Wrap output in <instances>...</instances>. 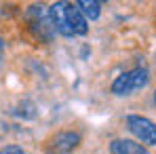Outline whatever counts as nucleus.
<instances>
[{
  "label": "nucleus",
  "mask_w": 156,
  "mask_h": 154,
  "mask_svg": "<svg viewBox=\"0 0 156 154\" xmlns=\"http://www.w3.org/2000/svg\"><path fill=\"white\" fill-rule=\"evenodd\" d=\"M49 19L53 23V30L61 36H82L87 34V19L78 11L76 4L70 2H55L49 9Z\"/></svg>",
  "instance_id": "f257e3e1"
},
{
  "label": "nucleus",
  "mask_w": 156,
  "mask_h": 154,
  "mask_svg": "<svg viewBox=\"0 0 156 154\" xmlns=\"http://www.w3.org/2000/svg\"><path fill=\"white\" fill-rule=\"evenodd\" d=\"M150 80V72L146 68H133L129 72L120 74L112 82V93L114 95H129L137 89H144Z\"/></svg>",
  "instance_id": "f03ea898"
},
{
  "label": "nucleus",
  "mask_w": 156,
  "mask_h": 154,
  "mask_svg": "<svg viewBox=\"0 0 156 154\" xmlns=\"http://www.w3.org/2000/svg\"><path fill=\"white\" fill-rule=\"evenodd\" d=\"M127 127H129V131L139 141H144L148 146H154L156 144V125L150 118L131 114V116H127Z\"/></svg>",
  "instance_id": "7ed1b4c3"
},
{
  "label": "nucleus",
  "mask_w": 156,
  "mask_h": 154,
  "mask_svg": "<svg viewBox=\"0 0 156 154\" xmlns=\"http://www.w3.org/2000/svg\"><path fill=\"white\" fill-rule=\"evenodd\" d=\"M42 9L44 6H38V4L30 6L27 21L32 23V27L36 30V34L40 38H51V32H55V30H53V23H51V19H49V11H42Z\"/></svg>",
  "instance_id": "20e7f679"
},
{
  "label": "nucleus",
  "mask_w": 156,
  "mask_h": 154,
  "mask_svg": "<svg viewBox=\"0 0 156 154\" xmlns=\"http://www.w3.org/2000/svg\"><path fill=\"white\" fill-rule=\"evenodd\" d=\"M80 144V135L76 131H61L49 141V154H70Z\"/></svg>",
  "instance_id": "39448f33"
},
{
  "label": "nucleus",
  "mask_w": 156,
  "mask_h": 154,
  "mask_svg": "<svg viewBox=\"0 0 156 154\" xmlns=\"http://www.w3.org/2000/svg\"><path fill=\"white\" fill-rule=\"evenodd\" d=\"M110 152L112 154H148L146 146L133 141V139H114L110 144Z\"/></svg>",
  "instance_id": "423d86ee"
},
{
  "label": "nucleus",
  "mask_w": 156,
  "mask_h": 154,
  "mask_svg": "<svg viewBox=\"0 0 156 154\" xmlns=\"http://www.w3.org/2000/svg\"><path fill=\"white\" fill-rule=\"evenodd\" d=\"M76 6H78V11L82 13L84 19H97L99 13H101V4L97 0H78Z\"/></svg>",
  "instance_id": "0eeeda50"
},
{
  "label": "nucleus",
  "mask_w": 156,
  "mask_h": 154,
  "mask_svg": "<svg viewBox=\"0 0 156 154\" xmlns=\"http://www.w3.org/2000/svg\"><path fill=\"white\" fill-rule=\"evenodd\" d=\"M0 154H26L23 152V148H19V146H6V148H2Z\"/></svg>",
  "instance_id": "6e6552de"
},
{
  "label": "nucleus",
  "mask_w": 156,
  "mask_h": 154,
  "mask_svg": "<svg viewBox=\"0 0 156 154\" xmlns=\"http://www.w3.org/2000/svg\"><path fill=\"white\" fill-rule=\"evenodd\" d=\"M2 57H4V40L0 38V59H2Z\"/></svg>",
  "instance_id": "1a4fd4ad"
},
{
  "label": "nucleus",
  "mask_w": 156,
  "mask_h": 154,
  "mask_svg": "<svg viewBox=\"0 0 156 154\" xmlns=\"http://www.w3.org/2000/svg\"><path fill=\"white\" fill-rule=\"evenodd\" d=\"M154 102H156V91H154Z\"/></svg>",
  "instance_id": "9d476101"
}]
</instances>
